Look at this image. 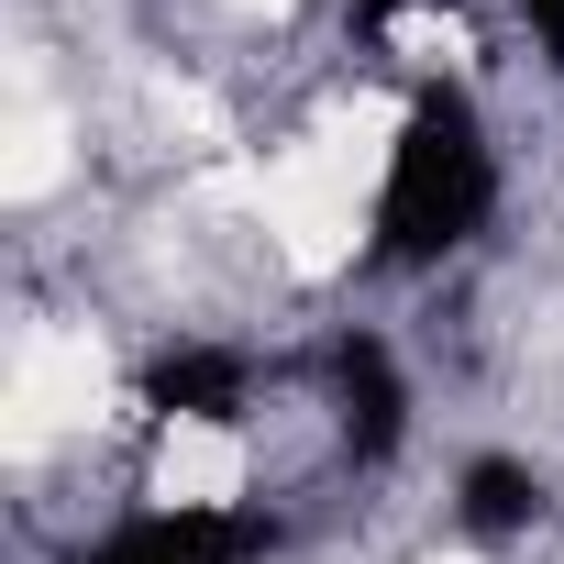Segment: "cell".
<instances>
[{
	"label": "cell",
	"instance_id": "obj_5",
	"mask_svg": "<svg viewBox=\"0 0 564 564\" xmlns=\"http://www.w3.org/2000/svg\"><path fill=\"white\" fill-rule=\"evenodd\" d=\"M443 520L476 542V553H509V542H531L542 520H553V476L531 465V454H465L454 465V487H443Z\"/></svg>",
	"mask_w": 564,
	"mask_h": 564
},
{
	"label": "cell",
	"instance_id": "obj_1",
	"mask_svg": "<svg viewBox=\"0 0 564 564\" xmlns=\"http://www.w3.org/2000/svg\"><path fill=\"white\" fill-rule=\"evenodd\" d=\"M509 199V166H498V122L476 111L465 78H421L399 100V133L377 155V199H366V265L377 276H443L487 243Z\"/></svg>",
	"mask_w": 564,
	"mask_h": 564
},
{
	"label": "cell",
	"instance_id": "obj_4",
	"mask_svg": "<svg viewBox=\"0 0 564 564\" xmlns=\"http://www.w3.org/2000/svg\"><path fill=\"white\" fill-rule=\"evenodd\" d=\"M254 553H265V520L243 498H133L67 564H254Z\"/></svg>",
	"mask_w": 564,
	"mask_h": 564
},
{
	"label": "cell",
	"instance_id": "obj_2",
	"mask_svg": "<svg viewBox=\"0 0 564 564\" xmlns=\"http://www.w3.org/2000/svg\"><path fill=\"white\" fill-rule=\"evenodd\" d=\"M311 410H322V443L344 476H388L421 432V388L399 366V344L377 322H333L322 355H311Z\"/></svg>",
	"mask_w": 564,
	"mask_h": 564
},
{
	"label": "cell",
	"instance_id": "obj_6",
	"mask_svg": "<svg viewBox=\"0 0 564 564\" xmlns=\"http://www.w3.org/2000/svg\"><path fill=\"white\" fill-rule=\"evenodd\" d=\"M520 12V34H531V56H542V78L564 89V0H509Z\"/></svg>",
	"mask_w": 564,
	"mask_h": 564
},
{
	"label": "cell",
	"instance_id": "obj_3",
	"mask_svg": "<svg viewBox=\"0 0 564 564\" xmlns=\"http://www.w3.org/2000/svg\"><path fill=\"white\" fill-rule=\"evenodd\" d=\"M265 388H276V366L254 344H221V333H177L133 366V410L155 432H243L265 410Z\"/></svg>",
	"mask_w": 564,
	"mask_h": 564
}]
</instances>
